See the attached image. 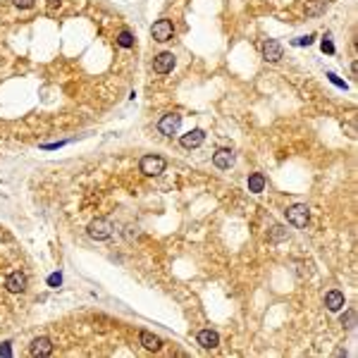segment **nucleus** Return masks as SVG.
<instances>
[{"label": "nucleus", "mask_w": 358, "mask_h": 358, "mask_svg": "<svg viewBox=\"0 0 358 358\" xmlns=\"http://www.w3.org/2000/svg\"><path fill=\"white\" fill-rule=\"evenodd\" d=\"M325 306H327L332 313H337V310L344 308V294L341 291H327V296H325Z\"/></svg>", "instance_id": "ddd939ff"}, {"label": "nucleus", "mask_w": 358, "mask_h": 358, "mask_svg": "<svg viewBox=\"0 0 358 358\" xmlns=\"http://www.w3.org/2000/svg\"><path fill=\"white\" fill-rule=\"evenodd\" d=\"M263 189H265V177H263L260 172L251 174V177H249V191H251V194H260Z\"/></svg>", "instance_id": "2eb2a0df"}, {"label": "nucleus", "mask_w": 358, "mask_h": 358, "mask_svg": "<svg viewBox=\"0 0 358 358\" xmlns=\"http://www.w3.org/2000/svg\"><path fill=\"white\" fill-rule=\"evenodd\" d=\"M117 43L122 46V48H131V46H134V36H131L129 31H122V34L117 36Z\"/></svg>", "instance_id": "f3484780"}, {"label": "nucleus", "mask_w": 358, "mask_h": 358, "mask_svg": "<svg viewBox=\"0 0 358 358\" xmlns=\"http://www.w3.org/2000/svg\"><path fill=\"white\" fill-rule=\"evenodd\" d=\"M308 206H303V203H296V206H291V208H287V220L294 225V227H306L308 225Z\"/></svg>", "instance_id": "7ed1b4c3"}, {"label": "nucleus", "mask_w": 358, "mask_h": 358, "mask_svg": "<svg viewBox=\"0 0 358 358\" xmlns=\"http://www.w3.org/2000/svg\"><path fill=\"white\" fill-rule=\"evenodd\" d=\"M213 165L220 169H229L232 165H234V153L229 148H220L215 155H213Z\"/></svg>", "instance_id": "9d476101"}, {"label": "nucleus", "mask_w": 358, "mask_h": 358, "mask_svg": "<svg viewBox=\"0 0 358 358\" xmlns=\"http://www.w3.org/2000/svg\"><path fill=\"white\" fill-rule=\"evenodd\" d=\"M172 67H174V55L172 53H160V55L153 58V70L158 74H167V72H172Z\"/></svg>", "instance_id": "0eeeda50"}, {"label": "nucleus", "mask_w": 358, "mask_h": 358, "mask_svg": "<svg viewBox=\"0 0 358 358\" xmlns=\"http://www.w3.org/2000/svg\"><path fill=\"white\" fill-rule=\"evenodd\" d=\"M86 232H89L91 239H96V241H105V239H110V234H112V222H110V220L98 218V220H93V222H91Z\"/></svg>", "instance_id": "f03ea898"}, {"label": "nucleus", "mask_w": 358, "mask_h": 358, "mask_svg": "<svg viewBox=\"0 0 358 358\" xmlns=\"http://www.w3.org/2000/svg\"><path fill=\"white\" fill-rule=\"evenodd\" d=\"M298 43H301V46H308V43H313V36H306V39H298Z\"/></svg>", "instance_id": "5701e85b"}, {"label": "nucleus", "mask_w": 358, "mask_h": 358, "mask_svg": "<svg viewBox=\"0 0 358 358\" xmlns=\"http://www.w3.org/2000/svg\"><path fill=\"white\" fill-rule=\"evenodd\" d=\"M150 34H153V39L158 41V43H165V41L172 39V34H174V27H172V22H169V20H158L155 24H153Z\"/></svg>", "instance_id": "39448f33"}, {"label": "nucleus", "mask_w": 358, "mask_h": 358, "mask_svg": "<svg viewBox=\"0 0 358 358\" xmlns=\"http://www.w3.org/2000/svg\"><path fill=\"white\" fill-rule=\"evenodd\" d=\"M199 344L203 348H215L220 344V334L215 329H201L199 332Z\"/></svg>", "instance_id": "f8f14e48"}, {"label": "nucleus", "mask_w": 358, "mask_h": 358, "mask_svg": "<svg viewBox=\"0 0 358 358\" xmlns=\"http://www.w3.org/2000/svg\"><path fill=\"white\" fill-rule=\"evenodd\" d=\"M5 287H8V291H12V294H22V291L27 289V275H24V272H12L10 277L5 279Z\"/></svg>", "instance_id": "1a4fd4ad"}, {"label": "nucleus", "mask_w": 358, "mask_h": 358, "mask_svg": "<svg viewBox=\"0 0 358 358\" xmlns=\"http://www.w3.org/2000/svg\"><path fill=\"white\" fill-rule=\"evenodd\" d=\"M179 124H182V115H177V112H167V115H162V119L158 122V129H160V134L172 136V134H177L179 131Z\"/></svg>", "instance_id": "20e7f679"}, {"label": "nucleus", "mask_w": 358, "mask_h": 358, "mask_svg": "<svg viewBox=\"0 0 358 358\" xmlns=\"http://www.w3.org/2000/svg\"><path fill=\"white\" fill-rule=\"evenodd\" d=\"M327 77H329V81H334L337 86H341V89H346V84H344V81H339L337 77H334V74H327Z\"/></svg>", "instance_id": "4be33fe9"}, {"label": "nucleus", "mask_w": 358, "mask_h": 358, "mask_svg": "<svg viewBox=\"0 0 358 358\" xmlns=\"http://www.w3.org/2000/svg\"><path fill=\"white\" fill-rule=\"evenodd\" d=\"M15 5H17V8H24V10H27V8H34V0H15Z\"/></svg>", "instance_id": "a211bd4d"}, {"label": "nucleus", "mask_w": 358, "mask_h": 358, "mask_svg": "<svg viewBox=\"0 0 358 358\" xmlns=\"http://www.w3.org/2000/svg\"><path fill=\"white\" fill-rule=\"evenodd\" d=\"M31 356H50L53 353V341H50L48 337H39V339H34L31 341Z\"/></svg>", "instance_id": "6e6552de"}, {"label": "nucleus", "mask_w": 358, "mask_h": 358, "mask_svg": "<svg viewBox=\"0 0 358 358\" xmlns=\"http://www.w3.org/2000/svg\"><path fill=\"white\" fill-rule=\"evenodd\" d=\"M260 50H263V58L268 60V62H277V60H282V55H284V48H282V43L279 41H263V46H260Z\"/></svg>", "instance_id": "423d86ee"}, {"label": "nucleus", "mask_w": 358, "mask_h": 358, "mask_svg": "<svg viewBox=\"0 0 358 358\" xmlns=\"http://www.w3.org/2000/svg\"><path fill=\"white\" fill-rule=\"evenodd\" d=\"M203 139H206V134H203V129H191L189 134H184L182 136V146L184 148H199L201 143H203Z\"/></svg>", "instance_id": "9b49d317"}, {"label": "nucleus", "mask_w": 358, "mask_h": 358, "mask_svg": "<svg viewBox=\"0 0 358 358\" xmlns=\"http://www.w3.org/2000/svg\"><path fill=\"white\" fill-rule=\"evenodd\" d=\"M0 356H12L10 344H3V346H0Z\"/></svg>", "instance_id": "412c9836"}, {"label": "nucleus", "mask_w": 358, "mask_h": 358, "mask_svg": "<svg viewBox=\"0 0 358 358\" xmlns=\"http://www.w3.org/2000/svg\"><path fill=\"white\" fill-rule=\"evenodd\" d=\"M322 50H325V53H334V46H332V41H322Z\"/></svg>", "instance_id": "aec40b11"}, {"label": "nucleus", "mask_w": 358, "mask_h": 358, "mask_svg": "<svg viewBox=\"0 0 358 358\" xmlns=\"http://www.w3.org/2000/svg\"><path fill=\"white\" fill-rule=\"evenodd\" d=\"M60 282H62V277H60V275H50V277H48L50 287H60Z\"/></svg>", "instance_id": "6ab92c4d"}, {"label": "nucleus", "mask_w": 358, "mask_h": 358, "mask_svg": "<svg viewBox=\"0 0 358 358\" xmlns=\"http://www.w3.org/2000/svg\"><path fill=\"white\" fill-rule=\"evenodd\" d=\"M341 325H344L346 329H353V327H356V310L348 308V310H346V315L341 318Z\"/></svg>", "instance_id": "dca6fc26"}, {"label": "nucleus", "mask_w": 358, "mask_h": 358, "mask_svg": "<svg viewBox=\"0 0 358 358\" xmlns=\"http://www.w3.org/2000/svg\"><path fill=\"white\" fill-rule=\"evenodd\" d=\"M139 339L148 351H160V348H162V339H160L158 334H153V332H141Z\"/></svg>", "instance_id": "4468645a"}, {"label": "nucleus", "mask_w": 358, "mask_h": 358, "mask_svg": "<svg viewBox=\"0 0 358 358\" xmlns=\"http://www.w3.org/2000/svg\"><path fill=\"white\" fill-rule=\"evenodd\" d=\"M165 165H167V162L160 158V155H146V158H141L139 169L146 177H158V174L165 172Z\"/></svg>", "instance_id": "f257e3e1"}]
</instances>
